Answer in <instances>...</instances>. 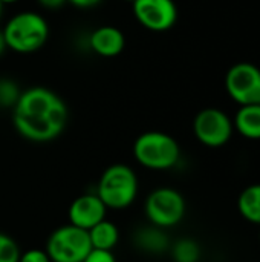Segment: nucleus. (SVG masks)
<instances>
[{
  "label": "nucleus",
  "instance_id": "23",
  "mask_svg": "<svg viewBox=\"0 0 260 262\" xmlns=\"http://www.w3.org/2000/svg\"><path fill=\"white\" fill-rule=\"evenodd\" d=\"M8 49L6 46V40H5V35H3V31H0V55Z\"/></svg>",
  "mask_w": 260,
  "mask_h": 262
},
{
  "label": "nucleus",
  "instance_id": "3",
  "mask_svg": "<svg viewBox=\"0 0 260 262\" xmlns=\"http://www.w3.org/2000/svg\"><path fill=\"white\" fill-rule=\"evenodd\" d=\"M133 157L146 169L167 170L179 161L181 149L172 135L159 130H149L135 140Z\"/></svg>",
  "mask_w": 260,
  "mask_h": 262
},
{
  "label": "nucleus",
  "instance_id": "13",
  "mask_svg": "<svg viewBox=\"0 0 260 262\" xmlns=\"http://www.w3.org/2000/svg\"><path fill=\"white\" fill-rule=\"evenodd\" d=\"M87 233H89L92 249L95 250L112 252L120 241V232L116 226L107 220H103L98 224H95L92 229L87 230Z\"/></svg>",
  "mask_w": 260,
  "mask_h": 262
},
{
  "label": "nucleus",
  "instance_id": "5",
  "mask_svg": "<svg viewBox=\"0 0 260 262\" xmlns=\"http://www.w3.org/2000/svg\"><path fill=\"white\" fill-rule=\"evenodd\" d=\"M44 250L51 262H83L92 252V244L87 230L66 224L51 233Z\"/></svg>",
  "mask_w": 260,
  "mask_h": 262
},
{
  "label": "nucleus",
  "instance_id": "27",
  "mask_svg": "<svg viewBox=\"0 0 260 262\" xmlns=\"http://www.w3.org/2000/svg\"><path fill=\"white\" fill-rule=\"evenodd\" d=\"M259 243H260V230H259Z\"/></svg>",
  "mask_w": 260,
  "mask_h": 262
},
{
  "label": "nucleus",
  "instance_id": "21",
  "mask_svg": "<svg viewBox=\"0 0 260 262\" xmlns=\"http://www.w3.org/2000/svg\"><path fill=\"white\" fill-rule=\"evenodd\" d=\"M67 3L77 6V8H92L101 3V0H67Z\"/></svg>",
  "mask_w": 260,
  "mask_h": 262
},
{
  "label": "nucleus",
  "instance_id": "8",
  "mask_svg": "<svg viewBox=\"0 0 260 262\" xmlns=\"http://www.w3.org/2000/svg\"><path fill=\"white\" fill-rule=\"evenodd\" d=\"M225 89L241 106L260 103V69L248 61L233 64L225 75Z\"/></svg>",
  "mask_w": 260,
  "mask_h": 262
},
{
  "label": "nucleus",
  "instance_id": "24",
  "mask_svg": "<svg viewBox=\"0 0 260 262\" xmlns=\"http://www.w3.org/2000/svg\"><path fill=\"white\" fill-rule=\"evenodd\" d=\"M3 5H11V3H15V2H18V0H0Z\"/></svg>",
  "mask_w": 260,
  "mask_h": 262
},
{
  "label": "nucleus",
  "instance_id": "12",
  "mask_svg": "<svg viewBox=\"0 0 260 262\" xmlns=\"http://www.w3.org/2000/svg\"><path fill=\"white\" fill-rule=\"evenodd\" d=\"M233 124L242 137L248 140H260V103L241 106Z\"/></svg>",
  "mask_w": 260,
  "mask_h": 262
},
{
  "label": "nucleus",
  "instance_id": "11",
  "mask_svg": "<svg viewBox=\"0 0 260 262\" xmlns=\"http://www.w3.org/2000/svg\"><path fill=\"white\" fill-rule=\"evenodd\" d=\"M90 48L101 57H116L124 51L126 37L121 29L106 25L97 28L89 37Z\"/></svg>",
  "mask_w": 260,
  "mask_h": 262
},
{
  "label": "nucleus",
  "instance_id": "15",
  "mask_svg": "<svg viewBox=\"0 0 260 262\" xmlns=\"http://www.w3.org/2000/svg\"><path fill=\"white\" fill-rule=\"evenodd\" d=\"M238 209L247 221L260 226V184H251L241 192Z\"/></svg>",
  "mask_w": 260,
  "mask_h": 262
},
{
  "label": "nucleus",
  "instance_id": "19",
  "mask_svg": "<svg viewBox=\"0 0 260 262\" xmlns=\"http://www.w3.org/2000/svg\"><path fill=\"white\" fill-rule=\"evenodd\" d=\"M18 262H51V258L48 256L46 250H38V249H31L26 253L20 255Z\"/></svg>",
  "mask_w": 260,
  "mask_h": 262
},
{
  "label": "nucleus",
  "instance_id": "9",
  "mask_svg": "<svg viewBox=\"0 0 260 262\" xmlns=\"http://www.w3.org/2000/svg\"><path fill=\"white\" fill-rule=\"evenodd\" d=\"M132 5L135 18L149 31H169L178 20V8L173 0H135Z\"/></svg>",
  "mask_w": 260,
  "mask_h": 262
},
{
  "label": "nucleus",
  "instance_id": "18",
  "mask_svg": "<svg viewBox=\"0 0 260 262\" xmlns=\"http://www.w3.org/2000/svg\"><path fill=\"white\" fill-rule=\"evenodd\" d=\"M21 92L15 88V84L9 80H2L0 81V104L2 106H12L17 103L18 97Z\"/></svg>",
  "mask_w": 260,
  "mask_h": 262
},
{
  "label": "nucleus",
  "instance_id": "10",
  "mask_svg": "<svg viewBox=\"0 0 260 262\" xmlns=\"http://www.w3.org/2000/svg\"><path fill=\"white\" fill-rule=\"evenodd\" d=\"M106 212L107 207L97 193L81 195L75 198L69 206V224L83 230H89L100 221L106 220Z\"/></svg>",
  "mask_w": 260,
  "mask_h": 262
},
{
  "label": "nucleus",
  "instance_id": "25",
  "mask_svg": "<svg viewBox=\"0 0 260 262\" xmlns=\"http://www.w3.org/2000/svg\"><path fill=\"white\" fill-rule=\"evenodd\" d=\"M2 9H3V3L0 2V17H2Z\"/></svg>",
  "mask_w": 260,
  "mask_h": 262
},
{
  "label": "nucleus",
  "instance_id": "6",
  "mask_svg": "<svg viewBox=\"0 0 260 262\" xmlns=\"http://www.w3.org/2000/svg\"><path fill=\"white\" fill-rule=\"evenodd\" d=\"M144 212L152 226L161 229L173 227L185 216V200L172 187H159L147 196Z\"/></svg>",
  "mask_w": 260,
  "mask_h": 262
},
{
  "label": "nucleus",
  "instance_id": "17",
  "mask_svg": "<svg viewBox=\"0 0 260 262\" xmlns=\"http://www.w3.org/2000/svg\"><path fill=\"white\" fill-rule=\"evenodd\" d=\"M20 255L17 243L11 236L0 233V262H18Z\"/></svg>",
  "mask_w": 260,
  "mask_h": 262
},
{
  "label": "nucleus",
  "instance_id": "7",
  "mask_svg": "<svg viewBox=\"0 0 260 262\" xmlns=\"http://www.w3.org/2000/svg\"><path fill=\"white\" fill-rule=\"evenodd\" d=\"M234 124L231 118L218 107L202 109L193 121V132L198 141L207 147H222L233 135Z\"/></svg>",
  "mask_w": 260,
  "mask_h": 262
},
{
  "label": "nucleus",
  "instance_id": "1",
  "mask_svg": "<svg viewBox=\"0 0 260 262\" xmlns=\"http://www.w3.org/2000/svg\"><path fill=\"white\" fill-rule=\"evenodd\" d=\"M15 130L34 143L52 141L67 123V107L60 95L44 86H34L20 94L14 104Z\"/></svg>",
  "mask_w": 260,
  "mask_h": 262
},
{
  "label": "nucleus",
  "instance_id": "20",
  "mask_svg": "<svg viewBox=\"0 0 260 262\" xmlns=\"http://www.w3.org/2000/svg\"><path fill=\"white\" fill-rule=\"evenodd\" d=\"M83 262H116V259H115V256H113L112 252L92 249V252L84 258Z\"/></svg>",
  "mask_w": 260,
  "mask_h": 262
},
{
  "label": "nucleus",
  "instance_id": "2",
  "mask_svg": "<svg viewBox=\"0 0 260 262\" xmlns=\"http://www.w3.org/2000/svg\"><path fill=\"white\" fill-rule=\"evenodd\" d=\"M6 46L18 54H31L43 48L49 37L48 21L34 11L15 14L3 28Z\"/></svg>",
  "mask_w": 260,
  "mask_h": 262
},
{
  "label": "nucleus",
  "instance_id": "16",
  "mask_svg": "<svg viewBox=\"0 0 260 262\" xmlns=\"http://www.w3.org/2000/svg\"><path fill=\"white\" fill-rule=\"evenodd\" d=\"M170 255L175 262H199L201 246L193 238H181L173 243Z\"/></svg>",
  "mask_w": 260,
  "mask_h": 262
},
{
  "label": "nucleus",
  "instance_id": "4",
  "mask_svg": "<svg viewBox=\"0 0 260 262\" xmlns=\"http://www.w3.org/2000/svg\"><path fill=\"white\" fill-rule=\"evenodd\" d=\"M97 195L107 209L121 210L132 206L138 195L136 173L126 164L109 166L98 181Z\"/></svg>",
  "mask_w": 260,
  "mask_h": 262
},
{
  "label": "nucleus",
  "instance_id": "14",
  "mask_svg": "<svg viewBox=\"0 0 260 262\" xmlns=\"http://www.w3.org/2000/svg\"><path fill=\"white\" fill-rule=\"evenodd\" d=\"M135 243L141 250L152 253V255L162 253L169 249V238L164 233V230L152 224L150 227H144L136 233Z\"/></svg>",
  "mask_w": 260,
  "mask_h": 262
},
{
  "label": "nucleus",
  "instance_id": "26",
  "mask_svg": "<svg viewBox=\"0 0 260 262\" xmlns=\"http://www.w3.org/2000/svg\"><path fill=\"white\" fill-rule=\"evenodd\" d=\"M126 2H135V0H126Z\"/></svg>",
  "mask_w": 260,
  "mask_h": 262
},
{
  "label": "nucleus",
  "instance_id": "22",
  "mask_svg": "<svg viewBox=\"0 0 260 262\" xmlns=\"http://www.w3.org/2000/svg\"><path fill=\"white\" fill-rule=\"evenodd\" d=\"M38 3L46 9H57L64 3H67V0H38Z\"/></svg>",
  "mask_w": 260,
  "mask_h": 262
}]
</instances>
